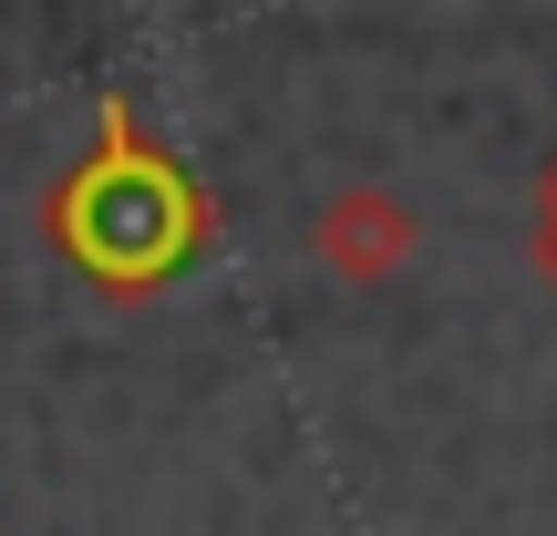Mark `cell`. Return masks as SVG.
<instances>
[{"mask_svg":"<svg viewBox=\"0 0 557 536\" xmlns=\"http://www.w3.org/2000/svg\"><path fill=\"white\" fill-rule=\"evenodd\" d=\"M537 278L557 289V145H547V165H537Z\"/></svg>","mask_w":557,"mask_h":536,"instance_id":"obj_3","label":"cell"},{"mask_svg":"<svg viewBox=\"0 0 557 536\" xmlns=\"http://www.w3.org/2000/svg\"><path fill=\"white\" fill-rule=\"evenodd\" d=\"M52 238L103 289H156L207 248V186L135 124V103H103V145L52 186Z\"/></svg>","mask_w":557,"mask_h":536,"instance_id":"obj_1","label":"cell"},{"mask_svg":"<svg viewBox=\"0 0 557 536\" xmlns=\"http://www.w3.org/2000/svg\"><path fill=\"white\" fill-rule=\"evenodd\" d=\"M320 259L341 278H393L413 259V207H403L393 186H341V197L320 207Z\"/></svg>","mask_w":557,"mask_h":536,"instance_id":"obj_2","label":"cell"}]
</instances>
